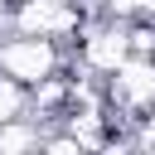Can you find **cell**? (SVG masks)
<instances>
[{
    "instance_id": "cell-7",
    "label": "cell",
    "mask_w": 155,
    "mask_h": 155,
    "mask_svg": "<svg viewBox=\"0 0 155 155\" xmlns=\"http://www.w3.org/2000/svg\"><path fill=\"white\" fill-rule=\"evenodd\" d=\"M10 5H15V0H0V15H10Z\"/></svg>"
},
{
    "instance_id": "cell-1",
    "label": "cell",
    "mask_w": 155,
    "mask_h": 155,
    "mask_svg": "<svg viewBox=\"0 0 155 155\" xmlns=\"http://www.w3.org/2000/svg\"><path fill=\"white\" fill-rule=\"evenodd\" d=\"M63 68V48L58 39H44V34H15L0 44V73L24 82V87H39L44 78H53Z\"/></svg>"
},
{
    "instance_id": "cell-4",
    "label": "cell",
    "mask_w": 155,
    "mask_h": 155,
    "mask_svg": "<svg viewBox=\"0 0 155 155\" xmlns=\"http://www.w3.org/2000/svg\"><path fill=\"white\" fill-rule=\"evenodd\" d=\"M107 97L121 107V111H136V121L155 107V58H140L131 53L116 73H107Z\"/></svg>"
},
{
    "instance_id": "cell-6",
    "label": "cell",
    "mask_w": 155,
    "mask_h": 155,
    "mask_svg": "<svg viewBox=\"0 0 155 155\" xmlns=\"http://www.w3.org/2000/svg\"><path fill=\"white\" fill-rule=\"evenodd\" d=\"M150 5H155V0H107V15H126V19H131V15L150 10Z\"/></svg>"
},
{
    "instance_id": "cell-5",
    "label": "cell",
    "mask_w": 155,
    "mask_h": 155,
    "mask_svg": "<svg viewBox=\"0 0 155 155\" xmlns=\"http://www.w3.org/2000/svg\"><path fill=\"white\" fill-rule=\"evenodd\" d=\"M29 145H44V131H39L29 116L0 121V150H29Z\"/></svg>"
},
{
    "instance_id": "cell-2",
    "label": "cell",
    "mask_w": 155,
    "mask_h": 155,
    "mask_svg": "<svg viewBox=\"0 0 155 155\" xmlns=\"http://www.w3.org/2000/svg\"><path fill=\"white\" fill-rule=\"evenodd\" d=\"M10 19L19 34H44V39H68V34H82L87 24V15L73 0H15Z\"/></svg>"
},
{
    "instance_id": "cell-3",
    "label": "cell",
    "mask_w": 155,
    "mask_h": 155,
    "mask_svg": "<svg viewBox=\"0 0 155 155\" xmlns=\"http://www.w3.org/2000/svg\"><path fill=\"white\" fill-rule=\"evenodd\" d=\"M131 58V34H126V15H111L107 24H82V68L87 73H116Z\"/></svg>"
}]
</instances>
